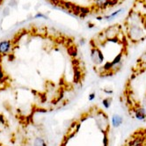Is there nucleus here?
<instances>
[{
    "label": "nucleus",
    "instance_id": "1",
    "mask_svg": "<svg viewBox=\"0 0 146 146\" xmlns=\"http://www.w3.org/2000/svg\"><path fill=\"white\" fill-rule=\"evenodd\" d=\"M129 27L128 29V37L133 42H138L139 41L144 40V29L139 24H128Z\"/></svg>",
    "mask_w": 146,
    "mask_h": 146
},
{
    "label": "nucleus",
    "instance_id": "2",
    "mask_svg": "<svg viewBox=\"0 0 146 146\" xmlns=\"http://www.w3.org/2000/svg\"><path fill=\"white\" fill-rule=\"evenodd\" d=\"M12 48V42L9 40H4L0 42V55H8Z\"/></svg>",
    "mask_w": 146,
    "mask_h": 146
},
{
    "label": "nucleus",
    "instance_id": "3",
    "mask_svg": "<svg viewBox=\"0 0 146 146\" xmlns=\"http://www.w3.org/2000/svg\"><path fill=\"white\" fill-rule=\"evenodd\" d=\"M121 31V26L118 25H114V26H111L105 31V35H106V39L107 38H112L114 36H118V34Z\"/></svg>",
    "mask_w": 146,
    "mask_h": 146
},
{
    "label": "nucleus",
    "instance_id": "4",
    "mask_svg": "<svg viewBox=\"0 0 146 146\" xmlns=\"http://www.w3.org/2000/svg\"><path fill=\"white\" fill-rule=\"evenodd\" d=\"M134 115L137 120L144 121L146 119L145 109L141 106H136V108H134Z\"/></svg>",
    "mask_w": 146,
    "mask_h": 146
},
{
    "label": "nucleus",
    "instance_id": "5",
    "mask_svg": "<svg viewBox=\"0 0 146 146\" xmlns=\"http://www.w3.org/2000/svg\"><path fill=\"white\" fill-rule=\"evenodd\" d=\"M98 48H99L95 47V48H92V49H91V59H92V62L95 65H100L102 63L100 60V57H99Z\"/></svg>",
    "mask_w": 146,
    "mask_h": 146
},
{
    "label": "nucleus",
    "instance_id": "6",
    "mask_svg": "<svg viewBox=\"0 0 146 146\" xmlns=\"http://www.w3.org/2000/svg\"><path fill=\"white\" fill-rule=\"evenodd\" d=\"M123 118L119 114H114L112 117V124L114 128H119L122 124Z\"/></svg>",
    "mask_w": 146,
    "mask_h": 146
},
{
    "label": "nucleus",
    "instance_id": "7",
    "mask_svg": "<svg viewBox=\"0 0 146 146\" xmlns=\"http://www.w3.org/2000/svg\"><path fill=\"white\" fill-rule=\"evenodd\" d=\"M123 11H124V8L118 9V10H116L115 12H112V13H111L110 15L105 16V17H104V20H106V21H108V22H110V21H112V20H114V19H115L116 17L118 16V15L121 13V12H123Z\"/></svg>",
    "mask_w": 146,
    "mask_h": 146
},
{
    "label": "nucleus",
    "instance_id": "8",
    "mask_svg": "<svg viewBox=\"0 0 146 146\" xmlns=\"http://www.w3.org/2000/svg\"><path fill=\"white\" fill-rule=\"evenodd\" d=\"M67 51H68V54L70 55V57L72 58H77L78 56V48L75 45H70L67 48Z\"/></svg>",
    "mask_w": 146,
    "mask_h": 146
},
{
    "label": "nucleus",
    "instance_id": "9",
    "mask_svg": "<svg viewBox=\"0 0 146 146\" xmlns=\"http://www.w3.org/2000/svg\"><path fill=\"white\" fill-rule=\"evenodd\" d=\"M33 146H47L45 140L41 136H36L33 142Z\"/></svg>",
    "mask_w": 146,
    "mask_h": 146
},
{
    "label": "nucleus",
    "instance_id": "10",
    "mask_svg": "<svg viewBox=\"0 0 146 146\" xmlns=\"http://www.w3.org/2000/svg\"><path fill=\"white\" fill-rule=\"evenodd\" d=\"M75 6H76V4H73V3L68 2V1H63V4L62 7H63V8H65L66 10H68V11H70V12H72L73 9L75 8Z\"/></svg>",
    "mask_w": 146,
    "mask_h": 146
},
{
    "label": "nucleus",
    "instance_id": "11",
    "mask_svg": "<svg viewBox=\"0 0 146 146\" xmlns=\"http://www.w3.org/2000/svg\"><path fill=\"white\" fill-rule=\"evenodd\" d=\"M122 55H123V53H122V52L119 53V54L114 58V60L111 62V63H112V64H113V68H114V66H116L117 64H119V63H122Z\"/></svg>",
    "mask_w": 146,
    "mask_h": 146
},
{
    "label": "nucleus",
    "instance_id": "12",
    "mask_svg": "<svg viewBox=\"0 0 146 146\" xmlns=\"http://www.w3.org/2000/svg\"><path fill=\"white\" fill-rule=\"evenodd\" d=\"M93 1H94L95 7H97L99 10H105L104 5H105V3L106 2V0H93Z\"/></svg>",
    "mask_w": 146,
    "mask_h": 146
},
{
    "label": "nucleus",
    "instance_id": "13",
    "mask_svg": "<svg viewBox=\"0 0 146 146\" xmlns=\"http://www.w3.org/2000/svg\"><path fill=\"white\" fill-rule=\"evenodd\" d=\"M111 104H112V98H106L103 100V101H102V105H103V106H104L105 108H109L111 106Z\"/></svg>",
    "mask_w": 146,
    "mask_h": 146
},
{
    "label": "nucleus",
    "instance_id": "14",
    "mask_svg": "<svg viewBox=\"0 0 146 146\" xmlns=\"http://www.w3.org/2000/svg\"><path fill=\"white\" fill-rule=\"evenodd\" d=\"M91 12V9L89 7H84V6H81L80 7V13L84 14L85 16H87V14Z\"/></svg>",
    "mask_w": 146,
    "mask_h": 146
},
{
    "label": "nucleus",
    "instance_id": "15",
    "mask_svg": "<svg viewBox=\"0 0 146 146\" xmlns=\"http://www.w3.org/2000/svg\"><path fill=\"white\" fill-rule=\"evenodd\" d=\"M106 42H113V43L118 44V43H120V38H119L118 36H114V37H112V38H107L106 39Z\"/></svg>",
    "mask_w": 146,
    "mask_h": 146
},
{
    "label": "nucleus",
    "instance_id": "16",
    "mask_svg": "<svg viewBox=\"0 0 146 146\" xmlns=\"http://www.w3.org/2000/svg\"><path fill=\"white\" fill-rule=\"evenodd\" d=\"M45 19V20H48V17L47 16V15H45V14L42 13V12H38V13H36L35 15L34 16V19Z\"/></svg>",
    "mask_w": 146,
    "mask_h": 146
},
{
    "label": "nucleus",
    "instance_id": "17",
    "mask_svg": "<svg viewBox=\"0 0 146 146\" xmlns=\"http://www.w3.org/2000/svg\"><path fill=\"white\" fill-rule=\"evenodd\" d=\"M80 7H81V6L77 5V4H76L75 8L73 9V11H72V13L74 14V15H77V16H78V15L80 14Z\"/></svg>",
    "mask_w": 146,
    "mask_h": 146
},
{
    "label": "nucleus",
    "instance_id": "18",
    "mask_svg": "<svg viewBox=\"0 0 146 146\" xmlns=\"http://www.w3.org/2000/svg\"><path fill=\"white\" fill-rule=\"evenodd\" d=\"M5 74H4V70H2V69H0V83L1 84H3V80H4V78H5Z\"/></svg>",
    "mask_w": 146,
    "mask_h": 146
},
{
    "label": "nucleus",
    "instance_id": "19",
    "mask_svg": "<svg viewBox=\"0 0 146 146\" xmlns=\"http://www.w3.org/2000/svg\"><path fill=\"white\" fill-rule=\"evenodd\" d=\"M98 54H99V57H100V60L101 63H103V61H104V55H103V53H102V51L100 49V48H98Z\"/></svg>",
    "mask_w": 146,
    "mask_h": 146
},
{
    "label": "nucleus",
    "instance_id": "20",
    "mask_svg": "<svg viewBox=\"0 0 146 146\" xmlns=\"http://www.w3.org/2000/svg\"><path fill=\"white\" fill-rule=\"evenodd\" d=\"M71 63H72V64H73V66H78L80 61L78 60V59H77V58H72Z\"/></svg>",
    "mask_w": 146,
    "mask_h": 146
},
{
    "label": "nucleus",
    "instance_id": "21",
    "mask_svg": "<svg viewBox=\"0 0 146 146\" xmlns=\"http://www.w3.org/2000/svg\"><path fill=\"white\" fill-rule=\"evenodd\" d=\"M118 2L119 0H109V7H113V6L116 5Z\"/></svg>",
    "mask_w": 146,
    "mask_h": 146
},
{
    "label": "nucleus",
    "instance_id": "22",
    "mask_svg": "<svg viewBox=\"0 0 146 146\" xmlns=\"http://www.w3.org/2000/svg\"><path fill=\"white\" fill-rule=\"evenodd\" d=\"M95 97H96V94H95V92H92V93L89 94L88 100H90V101H92V100H93L94 99H95Z\"/></svg>",
    "mask_w": 146,
    "mask_h": 146
},
{
    "label": "nucleus",
    "instance_id": "23",
    "mask_svg": "<svg viewBox=\"0 0 146 146\" xmlns=\"http://www.w3.org/2000/svg\"><path fill=\"white\" fill-rule=\"evenodd\" d=\"M48 1L54 5H59V3H60L61 0H48Z\"/></svg>",
    "mask_w": 146,
    "mask_h": 146
},
{
    "label": "nucleus",
    "instance_id": "24",
    "mask_svg": "<svg viewBox=\"0 0 146 146\" xmlns=\"http://www.w3.org/2000/svg\"><path fill=\"white\" fill-rule=\"evenodd\" d=\"M8 58H9L8 60L12 62V61H13L14 59H15V56H14L13 54H11L10 53V54H8Z\"/></svg>",
    "mask_w": 146,
    "mask_h": 146
},
{
    "label": "nucleus",
    "instance_id": "25",
    "mask_svg": "<svg viewBox=\"0 0 146 146\" xmlns=\"http://www.w3.org/2000/svg\"><path fill=\"white\" fill-rule=\"evenodd\" d=\"M9 14H10V11H9V9L5 8L4 10V13H3V15H4V16H7V15H9Z\"/></svg>",
    "mask_w": 146,
    "mask_h": 146
},
{
    "label": "nucleus",
    "instance_id": "26",
    "mask_svg": "<svg viewBox=\"0 0 146 146\" xmlns=\"http://www.w3.org/2000/svg\"><path fill=\"white\" fill-rule=\"evenodd\" d=\"M17 4V1L16 0H11L10 4H9V5L12 6V7H13V6H15V4Z\"/></svg>",
    "mask_w": 146,
    "mask_h": 146
},
{
    "label": "nucleus",
    "instance_id": "27",
    "mask_svg": "<svg viewBox=\"0 0 146 146\" xmlns=\"http://www.w3.org/2000/svg\"><path fill=\"white\" fill-rule=\"evenodd\" d=\"M84 43H85V40H84V38H81L79 41V44L81 45V46H83V45H84Z\"/></svg>",
    "mask_w": 146,
    "mask_h": 146
},
{
    "label": "nucleus",
    "instance_id": "28",
    "mask_svg": "<svg viewBox=\"0 0 146 146\" xmlns=\"http://www.w3.org/2000/svg\"><path fill=\"white\" fill-rule=\"evenodd\" d=\"M104 92H106V93H109V94H112L113 92H114V91L113 90H107V89H104Z\"/></svg>",
    "mask_w": 146,
    "mask_h": 146
},
{
    "label": "nucleus",
    "instance_id": "29",
    "mask_svg": "<svg viewBox=\"0 0 146 146\" xmlns=\"http://www.w3.org/2000/svg\"><path fill=\"white\" fill-rule=\"evenodd\" d=\"M96 20H104V17H101V16H98V17H96Z\"/></svg>",
    "mask_w": 146,
    "mask_h": 146
},
{
    "label": "nucleus",
    "instance_id": "30",
    "mask_svg": "<svg viewBox=\"0 0 146 146\" xmlns=\"http://www.w3.org/2000/svg\"><path fill=\"white\" fill-rule=\"evenodd\" d=\"M94 26H95V25H94L93 23H89V24H88V27H89V28L94 27Z\"/></svg>",
    "mask_w": 146,
    "mask_h": 146
},
{
    "label": "nucleus",
    "instance_id": "31",
    "mask_svg": "<svg viewBox=\"0 0 146 146\" xmlns=\"http://www.w3.org/2000/svg\"><path fill=\"white\" fill-rule=\"evenodd\" d=\"M0 121L4 123V117H3V115H0Z\"/></svg>",
    "mask_w": 146,
    "mask_h": 146
},
{
    "label": "nucleus",
    "instance_id": "32",
    "mask_svg": "<svg viewBox=\"0 0 146 146\" xmlns=\"http://www.w3.org/2000/svg\"><path fill=\"white\" fill-rule=\"evenodd\" d=\"M1 84H1V83H0V85H1Z\"/></svg>",
    "mask_w": 146,
    "mask_h": 146
},
{
    "label": "nucleus",
    "instance_id": "33",
    "mask_svg": "<svg viewBox=\"0 0 146 146\" xmlns=\"http://www.w3.org/2000/svg\"><path fill=\"white\" fill-rule=\"evenodd\" d=\"M0 69H1V67H0Z\"/></svg>",
    "mask_w": 146,
    "mask_h": 146
}]
</instances>
